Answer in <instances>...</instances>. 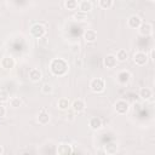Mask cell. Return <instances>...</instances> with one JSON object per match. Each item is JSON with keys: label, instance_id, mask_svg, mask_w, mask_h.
Here are the masks:
<instances>
[{"label": "cell", "instance_id": "obj_5", "mask_svg": "<svg viewBox=\"0 0 155 155\" xmlns=\"http://www.w3.org/2000/svg\"><path fill=\"white\" fill-rule=\"evenodd\" d=\"M131 76L132 75H131V73L128 70H120L116 74L115 80H116V82L119 85H127L130 82V80H131Z\"/></svg>", "mask_w": 155, "mask_h": 155}, {"label": "cell", "instance_id": "obj_14", "mask_svg": "<svg viewBox=\"0 0 155 155\" xmlns=\"http://www.w3.org/2000/svg\"><path fill=\"white\" fill-rule=\"evenodd\" d=\"M88 126H90V128L93 130V131H98V130H101L102 126H103L102 119L98 117V116H93V117H91L90 121H88Z\"/></svg>", "mask_w": 155, "mask_h": 155}, {"label": "cell", "instance_id": "obj_26", "mask_svg": "<svg viewBox=\"0 0 155 155\" xmlns=\"http://www.w3.org/2000/svg\"><path fill=\"white\" fill-rule=\"evenodd\" d=\"M10 101V94L7 91L5 90H0V102L1 103H5V102H8Z\"/></svg>", "mask_w": 155, "mask_h": 155}, {"label": "cell", "instance_id": "obj_19", "mask_svg": "<svg viewBox=\"0 0 155 155\" xmlns=\"http://www.w3.org/2000/svg\"><path fill=\"white\" fill-rule=\"evenodd\" d=\"M57 107H58L59 110L65 111V110H68L70 108V102H69L68 98H59L58 102H57Z\"/></svg>", "mask_w": 155, "mask_h": 155}, {"label": "cell", "instance_id": "obj_31", "mask_svg": "<svg viewBox=\"0 0 155 155\" xmlns=\"http://www.w3.org/2000/svg\"><path fill=\"white\" fill-rule=\"evenodd\" d=\"M2 153H4V148H2V147H1V145H0V155H1V154H2Z\"/></svg>", "mask_w": 155, "mask_h": 155}, {"label": "cell", "instance_id": "obj_15", "mask_svg": "<svg viewBox=\"0 0 155 155\" xmlns=\"http://www.w3.org/2000/svg\"><path fill=\"white\" fill-rule=\"evenodd\" d=\"M103 64H104V67L108 68V69H113V68H115L116 64H117L116 57H115L114 54H108V56L103 59Z\"/></svg>", "mask_w": 155, "mask_h": 155}, {"label": "cell", "instance_id": "obj_18", "mask_svg": "<svg viewBox=\"0 0 155 155\" xmlns=\"http://www.w3.org/2000/svg\"><path fill=\"white\" fill-rule=\"evenodd\" d=\"M139 97L143 101H148V99H150L153 97V91L149 87H142L139 90Z\"/></svg>", "mask_w": 155, "mask_h": 155}, {"label": "cell", "instance_id": "obj_25", "mask_svg": "<svg viewBox=\"0 0 155 155\" xmlns=\"http://www.w3.org/2000/svg\"><path fill=\"white\" fill-rule=\"evenodd\" d=\"M73 18H74L75 21H86V19H87V13L81 12V11H78V12H75V13L73 15Z\"/></svg>", "mask_w": 155, "mask_h": 155}, {"label": "cell", "instance_id": "obj_32", "mask_svg": "<svg viewBox=\"0 0 155 155\" xmlns=\"http://www.w3.org/2000/svg\"><path fill=\"white\" fill-rule=\"evenodd\" d=\"M150 1H155V0H150Z\"/></svg>", "mask_w": 155, "mask_h": 155}, {"label": "cell", "instance_id": "obj_3", "mask_svg": "<svg viewBox=\"0 0 155 155\" xmlns=\"http://www.w3.org/2000/svg\"><path fill=\"white\" fill-rule=\"evenodd\" d=\"M46 34V28L41 23H35L30 27V35L35 39H42Z\"/></svg>", "mask_w": 155, "mask_h": 155}, {"label": "cell", "instance_id": "obj_24", "mask_svg": "<svg viewBox=\"0 0 155 155\" xmlns=\"http://www.w3.org/2000/svg\"><path fill=\"white\" fill-rule=\"evenodd\" d=\"M22 105V99L19 97H12L10 99V107L12 108H19Z\"/></svg>", "mask_w": 155, "mask_h": 155}, {"label": "cell", "instance_id": "obj_29", "mask_svg": "<svg viewBox=\"0 0 155 155\" xmlns=\"http://www.w3.org/2000/svg\"><path fill=\"white\" fill-rule=\"evenodd\" d=\"M67 117H68L69 120H73V119H74V117H73V114H71V113H69V114L67 115Z\"/></svg>", "mask_w": 155, "mask_h": 155}, {"label": "cell", "instance_id": "obj_28", "mask_svg": "<svg viewBox=\"0 0 155 155\" xmlns=\"http://www.w3.org/2000/svg\"><path fill=\"white\" fill-rule=\"evenodd\" d=\"M5 115H6V108H5L4 105H1V104H0V119H1V117H4Z\"/></svg>", "mask_w": 155, "mask_h": 155}, {"label": "cell", "instance_id": "obj_22", "mask_svg": "<svg viewBox=\"0 0 155 155\" xmlns=\"http://www.w3.org/2000/svg\"><path fill=\"white\" fill-rule=\"evenodd\" d=\"M78 1L76 0H65V2H64V6H65V8L67 10H70V11H74V10H76L78 8Z\"/></svg>", "mask_w": 155, "mask_h": 155}, {"label": "cell", "instance_id": "obj_10", "mask_svg": "<svg viewBox=\"0 0 155 155\" xmlns=\"http://www.w3.org/2000/svg\"><path fill=\"white\" fill-rule=\"evenodd\" d=\"M140 23H142V19H140V17L137 16V15H132V16H130L128 19H127V25H128L130 28H132V29H138V27L140 25Z\"/></svg>", "mask_w": 155, "mask_h": 155}, {"label": "cell", "instance_id": "obj_20", "mask_svg": "<svg viewBox=\"0 0 155 155\" xmlns=\"http://www.w3.org/2000/svg\"><path fill=\"white\" fill-rule=\"evenodd\" d=\"M115 57H116V61L117 62H125V61H127V58H128V53H127V51L126 50H119L117 52H116V54H115Z\"/></svg>", "mask_w": 155, "mask_h": 155}, {"label": "cell", "instance_id": "obj_16", "mask_svg": "<svg viewBox=\"0 0 155 155\" xmlns=\"http://www.w3.org/2000/svg\"><path fill=\"white\" fill-rule=\"evenodd\" d=\"M84 39L86 42H94L97 39V31L94 29H87L84 33Z\"/></svg>", "mask_w": 155, "mask_h": 155}, {"label": "cell", "instance_id": "obj_8", "mask_svg": "<svg viewBox=\"0 0 155 155\" xmlns=\"http://www.w3.org/2000/svg\"><path fill=\"white\" fill-rule=\"evenodd\" d=\"M73 151H74V150H73L71 145L68 144V143H61V144H58L57 150H56V153L59 154V155H69V154H71Z\"/></svg>", "mask_w": 155, "mask_h": 155}, {"label": "cell", "instance_id": "obj_12", "mask_svg": "<svg viewBox=\"0 0 155 155\" xmlns=\"http://www.w3.org/2000/svg\"><path fill=\"white\" fill-rule=\"evenodd\" d=\"M85 107H86V104H85V102L82 99H75V101H73V103H70V108L73 109L74 113H81V111H84L85 110Z\"/></svg>", "mask_w": 155, "mask_h": 155}, {"label": "cell", "instance_id": "obj_2", "mask_svg": "<svg viewBox=\"0 0 155 155\" xmlns=\"http://www.w3.org/2000/svg\"><path fill=\"white\" fill-rule=\"evenodd\" d=\"M90 88L94 93H101L105 90V81L102 78H94L90 81Z\"/></svg>", "mask_w": 155, "mask_h": 155}, {"label": "cell", "instance_id": "obj_1", "mask_svg": "<svg viewBox=\"0 0 155 155\" xmlns=\"http://www.w3.org/2000/svg\"><path fill=\"white\" fill-rule=\"evenodd\" d=\"M50 71L54 76H63L69 71V64L63 58H53L50 62Z\"/></svg>", "mask_w": 155, "mask_h": 155}, {"label": "cell", "instance_id": "obj_9", "mask_svg": "<svg viewBox=\"0 0 155 155\" xmlns=\"http://www.w3.org/2000/svg\"><path fill=\"white\" fill-rule=\"evenodd\" d=\"M28 78L33 82H39L42 79V73L39 69H36V68H31L29 70V73H28Z\"/></svg>", "mask_w": 155, "mask_h": 155}, {"label": "cell", "instance_id": "obj_6", "mask_svg": "<svg viewBox=\"0 0 155 155\" xmlns=\"http://www.w3.org/2000/svg\"><path fill=\"white\" fill-rule=\"evenodd\" d=\"M15 64H16V62L12 56H4L0 61V65L5 70H11L12 68H15Z\"/></svg>", "mask_w": 155, "mask_h": 155}, {"label": "cell", "instance_id": "obj_17", "mask_svg": "<svg viewBox=\"0 0 155 155\" xmlns=\"http://www.w3.org/2000/svg\"><path fill=\"white\" fill-rule=\"evenodd\" d=\"M78 8H79V11L87 13V12H90L92 10V4L88 0H82V1H80L78 4Z\"/></svg>", "mask_w": 155, "mask_h": 155}, {"label": "cell", "instance_id": "obj_11", "mask_svg": "<svg viewBox=\"0 0 155 155\" xmlns=\"http://www.w3.org/2000/svg\"><path fill=\"white\" fill-rule=\"evenodd\" d=\"M138 31H139V34L140 35H143V36H148V35H150L151 33H153V25L150 24V23H140V25L138 27Z\"/></svg>", "mask_w": 155, "mask_h": 155}, {"label": "cell", "instance_id": "obj_4", "mask_svg": "<svg viewBox=\"0 0 155 155\" xmlns=\"http://www.w3.org/2000/svg\"><path fill=\"white\" fill-rule=\"evenodd\" d=\"M114 109H115V111H116L119 115H125V114H127L128 110H130V104H128V102L125 101V99H119V101H116V103H115V105H114Z\"/></svg>", "mask_w": 155, "mask_h": 155}, {"label": "cell", "instance_id": "obj_13", "mask_svg": "<svg viewBox=\"0 0 155 155\" xmlns=\"http://www.w3.org/2000/svg\"><path fill=\"white\" fill-rule=\"evenodd\" d=\"M38 122L40 125H47L50 122V114H48V111L45 108L39 111V114H38Z\"/></svg>", "mask_w": 155, "mask_h": 155}, {"label": "cell", "instance_id": "obj_23", "mask_svg": "<svg viewBox=\"0 0 155 155\" xmlns=\"http://www.w3.org/2000/svg\"><path fill=\"white\" fill-rule=\"evenodd\" d=\"M98 5L103 10H108L113 6V0H98Z\"/></svg>", "mask_w": 155, "mask_h": 155}, {"label": "cell", "instance_id": "obj_21", "mask_svg": "<svg viewBox=\"0 0 155 155\" xmlns=\"http://www.w3.org/2000/svg\"><path fill=\"white\" fill-rule=\"evenodd\" d=\"M104 151L109 155H113V154H116L117 151V144L116 143H109L104 147Z\"/></svg>", "mask_w": 155, "mask_h": 155}, {"label": "cell", "instance_id": "obj_7", "mask_svg": "<svg viewBox=\"0 0 155 155\" xmlns=\"http://www.w3.org/2000/svg\"><path fill=\"white\" fill-rule=\"evenodd\" d=\"M133 62L136 63V65H139V67L145 65L148 63V56H147V53L140 52V51L139 52H136L133 54Z\"/></svg>", "mask_w": 155, "mask_h": 155}, {"label": "cell", "instance_id": "obj_27", "mask_svg": "<svg viewBox=\"0 0 155 155\" xmlns=\"http://www.w3.org/2000/svg\"><path fill=\"white\" fill-rule=\"evenodd\" d=\"M52 85H50V84H44L42 86H41V92L44 93V94H50V93H52Z\"/></svg>", "mask_w": 155, "mask_h": 155}, {"label": "cell", "instance_id": "obj_30", "mask_svg": "<svg viewBox=\"0 0 155 155\" xmlns=\"http://www.w3.org/2000/svg\"><path fill=\"white\" fill-rule=\"evenodd\" d=\"M75 64H76V65H81V62H80V61H78V59H76V61H75Z\"/></svg>", "mask_w": 155, "mask_h": 155}]
</instances>
